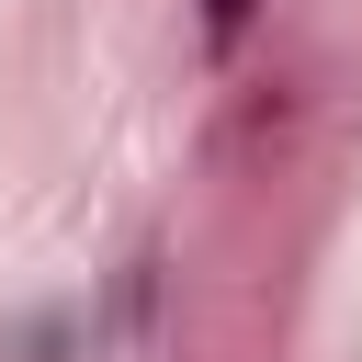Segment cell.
I'll list each match as a JSON object with an SVG mask.
<instances>
[{
  "instance_id": "1",
  "label": "cell",
  "mask_w": 362,
  "mask_h": 362,
  "mask_svg": "<svg viewBox=\"0 0 362 362\" xmlns=\"http://www.w3.org/2000/svg\"><path fill=\"white\" fill-rule=\"evenodd\" d=\"M249 23H260V0H204V45H215V57H238Z\"/></svg>"
}]
</instances>
